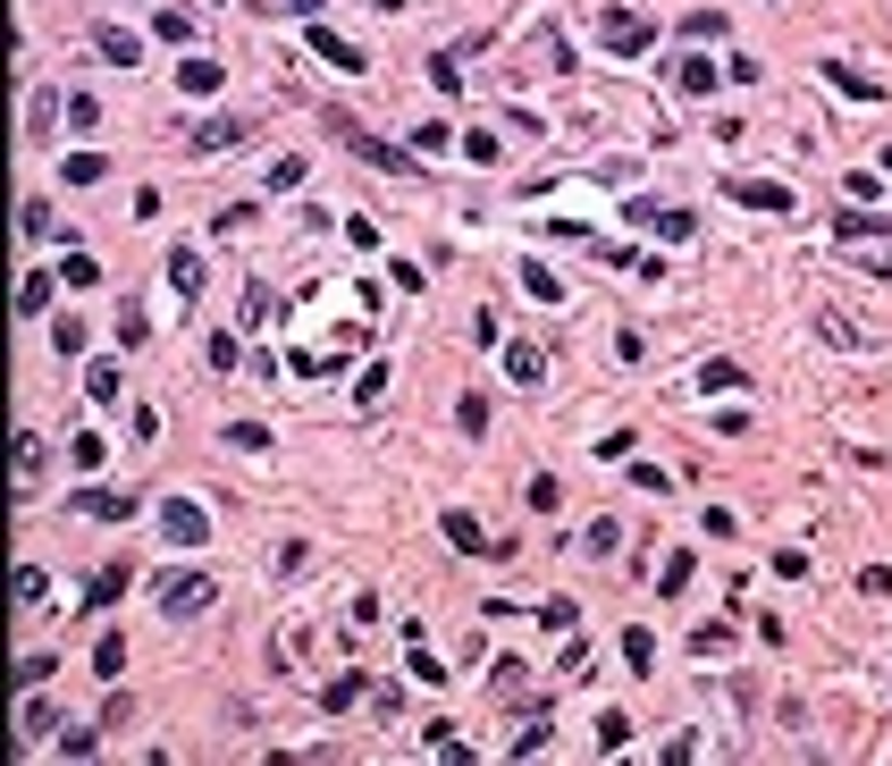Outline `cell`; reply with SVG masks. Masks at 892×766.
Instances as JSON below:
<instances>
[{
	"instance_id": "obj_1",
	"label": "cell",
	"mask_w": 892,
	"mask_h": 766,
	"mask_svg": "<svg viewBox=\"0 0 892 766\" xmlns=\"http://www.w3.org/2000/svg\"><path fill=\"white\" fill-rule=\"evenodd\" d=\"M337 144H346L354 160H371V169H387V177H413V169H430V160H421L413 144H387V135L354 127V119H337Z\"/></svg>"
},
{
	"instance_id": "obj_2",
	"label": "cell",
	"mask_w": 892,
	"mask_h": 766,
	"mask_svg": "<svg viewBox=\"0 0 892 766\" xmlns=\"http://www.w3.org/2000/svg\"><path fill=\"white\" fill-rule=\"evenodd\" d=\"M152 598H160V615H177V623H186V615H202L211 598H220V581H211V573H160Z\"/></svg>"
},
{
	"instance_id": "obj_3",
	"label": "cell",
	"mask_w": 892,
	"mask_h": 766,
	"mask_svg": "<svg viewBox=\"0 0 892 766\" xmlns=\"http://www.w3.org/2000/svg\"><path fill=\"white\" fill-rule=\"evenodd\" d=\"M438 531H446V547H455V556H513V540H488V531H480L463 506H446V514H438Z\"/></svg>"
},
{
	"instance_id": "obj_4",
	"label": "cell",
	"mask_w": 892,
	"mask_h": 766,
	"mask_svg": "<svg viewBox=\"0 0 892 766\" xmlns=\"http://www.w3.org/2000/svg\"><path fill=\"white\" fill-rule=\"evenodd\" d=\"M160 540L169 547H202L211 540V514L194 506V497H169V506H160Z\"/></svg>"
},
{
	"instance_id": "obj_5",
	"label": "cell",
	"mask_w": 892,
	"mask_h": 766,
	"mask_svg": "<svg viewBox=\"0 0 892 766\" xmlns=\"http://www.w3.org/2000/svg\"><path fill=\"white\" fill-rule=\"evenodd\" d=\"M724 194H733L741 211H766V220L800 211V202H792V186H775V177H724Z\"/></svg>"
},
{
	"instance_id": "obj_6",
	"label": "cell",
	"mask_w": 892,
	"mask_h": 766,
	"mask_svg": "<svg viewBox=\"0 0 892 766\" xmlns=\"http://www.w3.org/2000/svg\"><path fill=\"white\" fill-rule=\"evenodd\" d=\"M623 220L666 236V245H691V211H673V202H623Z\"/></svg>"
},
{
	"instance_id": "obj_7",
	"label": "cell",
	"mask_w": 892,
	"mask_h": 766,
	"mask_svg": "<svg viewBox=\"0 0 892 766\" xmlns=\"http://www.w3.org/2000/svg\"><path fill=\"white\" fill-rule=\"evenodd\" d=\"M598 34H606V51H648V42H657V26H648L640 9H606Z\"/></svg>"
},
{
	"instance_id": "obj_8",
	"label": "cell",
	"mask_w": 892,
	"mask_h": 766,
	"mask_svg": "<svg viewBox=\"0 0 892 766\" xmlns=\"http://www.w3.org/2000/svg\"><path fill=\"white\" fill-rule=\"evenodd\" d=\"M245 135H253V127H245L236 110H220V119H202V127H186V144H194V152H236Z\"/></svg>"
},
{
	"instance_id": "obj_9",
	"label": "cell",
	"mask_w": 892,
	"mask_h": 766,
	"mask_svg": "<svg viewBox=\"0 0 892 766\" xmlns=\"http://www.w3.org/2000/svg\"><path fill=\"white\" fill-rule=\"evenodd\" d=\"M506 380L513 387H540L547 380V346H540V337H506Z\"/></svg>"
},
{
	"instance_id": "obj_10",
	"label": "cell",
	"mask_w": 892,
	"mask_h": 766,
	"mask_svg": "<svg viewBox=\"0 0 892 766\" xmlns=\"http://www.w3.org/2000/svg\"><path fill=\"white\" fill-rule=\"evenodd\" d=\"M312 51H320L329 67H354V76L371 67V60H362V42H346V34H337V26H320V17H312Z\"/></svg>"
},
{
	"instance_id": "obj_11",
	"label": "cell",
	"mask_w": 892,
	"mask_h": 766,
	"mask_svg": "<svg viewBox=\"0 0 892 766\" xmlns=\"http://www.w3.org/2000/svg\"><path fill=\"white\" fill-rule=\"evenodd\" d=\"M127 581H135L127 556H119V565H101V573L85 581V607H119V598H127Z\"/></svg>"
},
{
	"instance_id": "obj_12",
	"label": "cell",
	"mask_w": 892,
	"mask_h": 766,
	"mask_svg": "<svg viewBox=\"0 0 892 766\" xmlns=\"http://www.w3.org/2000/svg\"><path fill=\"white\" fill-rule=\"evenodd\" d=\"M817 337H826V346H842V354H859V346H876V337H867L859 320H851V312H833V304H826V312H817Z\"/></svg>"
},
{
	"instance_id": "obj_13",
	"label": "cell",
	"mask_w": 892,
	"mask_h": 766,
	"mask_svg": "<svg viewBox=\"0 0 892 766\" xmlns=\"http://www.w3.org/2000/svg\"><path fill=\"white\" fill-rule=\"evenodd\" d=\"M202 279H211V270H202V254H194V245H177V254H169V287H177V304H194V295H202Z\"/></svg>"
},
{
	"instance_id": "obj_14",
	"label": "cell",
	"mask_w": 892,
	"mask_h": 766,
	"mask_svg": "<svg viewBox=\"0 0 892 766\" xmlns=\"http://www.w3.org/2000/svg\"><path fill=\"white\" fill-rule=\"evenodd\" d=\"M76 514H94V522H135V497H127V489H85Z\"/></svg>"
},
{
	"instance_id": "obj_15",
	"label": "cell",
	"mask_w": 892,
	"mask_h": 766,
	"mask_svg": "<svg viewBox=\"0 0 892 766\" xmlns=\"http://www.w3.org/2000/svg\"><path fill=\"white\" fill-rule=\"evenodd\" d=\"M716 76H724V67H707L699 51H691V42H682V60H673V85H682V94L699 101V94H716Z\"/></svg>"
},
{
	"instance_id": "obj_16",
	"label": "cell",
	"mask_w": 892,
	"mask_h": 766,
	"mask_svg": "<svg viewBox=\"0 0 892 766\" xmlns=\"http://www.w3.org/2000/svg\"><path fill=\"white\" fill-rule=\"evenodd\" d=\"M826 85H833V94H851V101H884V85H876V76H859L851 60H826Z\"/></svg>"
},
{
	"instance_id": "obj_17",
	"label": "cell",
	"mask_w": 892,
	"mask_h": 766,
	"mask_svg": "<svg viewBox=\"0 0 892 766\" xmlns=\"http://www.w3.org/2000/svg\"><path fill=\"white\" fill-rule=\"evenodd\" d=\"M833 236H842V245H867V236H892V220L884 211H833Z\"/></svg>"
},
{
	"instance_id": "obj_18",
	"label": "cell",
	"mask_w": 892,
	"mask_h": 766,
	"mask_svg": "<svg viewBox=\"0 0 892 766\" xmlns=\"http://www.w3.org/2000/svg\"><path fill=\"white\" fill-rule=\"evenodd\" d=\"M51 279H60V270H26V279H17V320L51 312Z\"/></svg>"
},
{
	"instance_id": "obj_19",
	"label": "cell",
	"mask_w": 892,
	"mask_h": 766,
	"mask_svg": "<svg viewBox=\"0 0 892 766\" xmlns=\"http://www.w3.org/2000/svg\"><path fill=\"white\" fill-rule=\"evenodd\" d=\"M60 119H67L60 94H34V101H26V144H51V127H60Z\"/></svg>"
},
{
	"instance_id": "obj_20",
	"label": "cell",
	"mask_w": 892,
	"mask_h": 766,
	"mask_svg": "<svg viewBox=\"0 0 892 766\" xmlns=\"http://www.w3.org/2000/svg\"><path fill=\"white\" fill-rule=\"evenodd\" d=\"M94 51H101L110 67H135V60H144V42H135L127 26H94Z\"/></svg>"
},
{
	"instance_id": "obj_21",
	"label": "cell",
	"mask_w": 892,
	"mask_h": 766,
	"mask_svg": "<svg viewBox=\"0 0 892 766\" xmlns=\"http://www.w3.org/2000/svg\"><path fill=\"white\" fill-rule=\"evenodd\" d=\"M741 380H749V371H741V362H724V354H716V362H699V396H733Z\"/></svg>"
},
{
	"instance_id": "obj_22",
	"label": "cell",
	"mask_w": 892,
	"mask_h": 766,
	"mask_svg": "<svg viewBox=\"0 0 892 766\" xmlns=\"http://www.w3.org/2000/svg\"><path fill=\"white\" fill-rule=\"evenodd\" d=\"M119 346H152V320H144V304H135V295H127V304H119Z\"/></svg>"
},
{
	"instance_id": "obj_23",
	"label": "cell",
	"mask_w": 892,
	"mask_h": 766,
	"mask_svg": "<svg viewBox=\"0 0 892 766\" xmlns=\"http://www.w3.org/2000/svg\"><path fill=\"white\" fill-rule=\"evenodd\" d=\"M405 640H413V682H421V691H438V682H455V674H446L438 657L421 648V623H413V632H405Z\"/></svg>"
},
{
	"instance_id": "obj_24",
	"label": "cell",
	"mask_w": 892,
	"mask_h": 766,
	"mask_svg": "<svg viewBox=\"0 0 892 766\" xmlns=\"http://www.w3.org/2000/svg\"><path fill=\"white\" fill-rule=\"evenodd\" d=\"M220 76H227L220 60H186V67H177V85H186V94H220Z\"/></svg>"
},
{
	"instance_id": "obj_25",
	"label": "cell",
	"mask_w": 892,
	"mask_h": 766,
	"mask_svg": "<svg viewBox=\"0 0 892 766\" xmlns=\"http://www.w3.org/2000/svg\"><path fill=\"white\" fill-rule=\"evenodd\" d=\"M60 177H67V186H101V177H110V160H101V152H67Z\"/></svg>"
},
{
	"instance_id": "obj_26",
	"label": "cell",
	"mask_w": 892,
	"mask_h": 766,
	"mask_svg": "<svg viewBox=\"0 0 892 766\" xmlns=\"http://www.w3.org/2000/svg\"><path fill=\"white\" fill-rule=\"evenodd\" d=\"M17 236H60V211L51 202H17Z\"/></svg>"
},
{
	"instance_id": "obj_27",
	"label": "cell",
	"mask_w": 892,
	"mask_h": 766,
	"mask_svg": "<svg viewBox=\"0 0 892 766\" xmlns=\"http://www.w3.org/2000/svg\"><path fill=\"white\" fill-rule=\"evenodd\" d=\"M455 430H463V438H488V396H455Z\"/></svg>"
},
{
	"instance_id": "obj_28",
	"label": "cell",
	"mask_w": 892,
	"mask_h": 766,
	"mask_svg": "<svg viewBox=\"0 0 892 766\" xmlns=\"http://www.w3.org/2000/svg\"><path fill=\"white\" fill-rule=\"evenodd\" d=\"M94 674H101V682H119V674H127V640H119V632H101V648H94Z\"/></svg>"
},
{
	"instance_id": "obj_29",
	"label": "cell",
	"mask_w": 892,
	"mask_h": 766,
	"mask_svg": "<svg viewBox=\"0 0 892 766\" xmlns=\"http://www.w3.org/2000/svg\"><path fill=\"white\" fill-rule=\"evenodd\" d=\"M42 733H60V707L51 700H34L26 716H17V741H42Z\"/></svg>"
},
{
	"instance_id": "obj_30",
	"label": "cell",
	"mask_w": 892,
	"mask_h": 766,
	"mask_svg": "<svg viewBox=\"0 0 892 766\" xmlns=\"http://www.w3.org/2000/svg\"><path fill=\"white\" fill-rule=\"evenodd\" d=\"M60 279H67V287H76V295H85V287H101V261L85 254V245H76V254L60 261Z\"/></svg>"
},
{
	"instance_id": "obj_31",
	"label": "cell",
	"mask_w": 892,
	"mask_h": 766,
	"mask_svg": "<svg viewBox=\"0 0 892 766\" xmlns=\"http://www.w3.org/2000/svg\"><path fill=\"white\" fill-rule=\"evenodd\" d=\"M51 750H60V758H94L101 733H94V725H60V741H51Z\"/></svg>"
},
{
	"instance_id": "obj_32",
	"label": "cell",
	"mask_w": 892,
	"mask_h": 766,
	"mask_svg": "<svg viewBox=\"0 0 892 766\" xmlns=\"http://www.w3.org/2000/svg\"><path fill=\"white\" fill-rule=\"evenodd\" d=\"M227 447L236 455H270V430H261V421H227Z\"/></svg>"
},
{
	"instance_id": "obj_33",
	"label": "cell",
	"mask_w": 892,
	"mask_h": 766,
	"mask_svg": "<svg viewBox=\"0 0 892 766\" xmlns=\"http://www.w3.org/2000/svg\"><path fill=\"white\" fill-rule=\"evenodd\" d=\"M362 691H371V682H362V674H346V682H329V691H320V707H329V716H346Z\"/></svg>"
},
{
	"instance_id": "obj_34",
	"label": "cell",
	"mask_w": 892,
	"mask_h": 766,
	"mask_svg": "<svg viewBox=\"0 0 892 766\" xmlns=\"http://www.w3.org/2000/svg\"><path fill=\"white\" fill-rule=\"evenodd\" d=\"M9 464H17V480H34V472H42V438H34V430H17V447H9Z\"/></svg>"
},
{
	"instance_id": "obj_35",
	"label": "cell",
	"mask_w": 892,
	"mask_h": 766,
	"mask_svg": "<svg viewBox=\"0 0 892 766\" xmlns=\"http://www.w3.org/2000/svg\"><path fill=\"white\" fill-rule=\"evenodd\" d=\"M446 144H455V127H446V119H430V127H413V152H421V160H438Z\"/></svg>"
},
{
	"instance_id": "obj_36",
	"label": "cell",
	"mask_w": 892,
	"mask_h": 766,
	"mask_svg": "<svg viewBox=\"0 0 892 766\" xmlns=\"http://www.w3.org/2000/svg\"><path fill=\"white\" fill-rule=\"evenodd\" d=\"M85 396L110 405V396H119V362H85Z\"/></svg>"
},
{
	"instance_id": "obj_37",
	"label": "cell",
	"mask_w": 892,
	"mask_h": 766,
	"mask_svg": "<svg viewBox=\"0 0 892 766\" xmlns=\"http://www.w3.org/2000/svg\"><path fill=\"white\" fill-rule=\"evenodd\" d=\"M623 741H632V725L606 707V716H598V750H606V758H623Z\"/></svg>"
},
{
	"instance_id": "obj_38",
	"label": "cell",
	"mask_w": 892,
	"mask_h": 766,
	"mask_svg": "<svg viewBox=\"0 0 892 766\" xmlns=\"http://www.w3.org/2000/svg\"><path fill=\"white\" fill-rule=\"evenodd\" d=\"M724 34V9H691V26H682V42H716Z\"/></svg>"
},
{
	"instance_id": "obj_39",
	"label": "cell",
	"mask_w": 892,
	"mask_h": 766,
	"mask_svg": "<svg viewBox=\"0 0 892 766\" xmlns=\"http://www.w3.org/2000/svg\"><path fill=\"white\" fill-rule=\"evenodd\" d=\"M430 85H438V94H463V60H455V51H438V60H430Z\"/></svg>"
},
{
	"instance_id": "obj_40",
	"label": "cell",
	"mask_w": 892,
	"mask_h": 766,
	"mask_svg": "<svg viewBox=\"0 0 892 766\" xmlns=\"http://www.w3.org/2000/svg\"><path fill=\"white\" fill-rule=\"evenodd\" d=\"M657 590H666V598H682V590H691V547H682V556H666V573H657Z\"/></svg>"
},
{
	"instance_id": "obj_41",
	"label": "cell",
	"mask_w": 892,
	"mask_h": 766,
	"mask_svg": "<svg viewBox=\"0 0 892 766\" xmlns=\"http://www.w3.org/2000/svg\"><path fill=\"white\" fill-rule=\"evenodd\" d=\"M152 34H160V42H194V17H186V9H160Z\"/></svg>"
},
{
	"instance_id": "obj_42",
	"label": "cell",
	"mask_w": 892,
	"mask_h": 766,
	"mask_svg": "<svg viewBox=\"0 0 892 766\" xmlns=\"http://www.w3.org/2000/svg\"><path fill=\"white\" fill-rule=\"evenodd\" d=\"M531 615H540L547 632H573V623H581V607H573V598H547V607H531Z\"/></svg>"
},
{
	"instance_id": "obj_43",
	"label": "cell",
	"mask_w": 892,
	"mask_h": 766,
	"mask_svg": "<svg viewBox=\"0 0 892 766\" xmlns=\"http://www.w3.org/2000/svg\"><path fill=\"white\" fill-rule=\"evenodd\" d=\"M67 127H76V135L101 127V101H94V94H67Z\"/></svg>"
},
{
	"instance_id": "obj_44",
	"label": "cell",
	"mask_w": 892,
	"mask_h": 766,
	"mask_svg": "<svg viewBox=\"0 0 892 766\" xmlns=\"http://www.w3.org/2000/svg\"><path fill=\"white\" fill-rule=\"evenodd\" d=\"M380 396H387V362H371V371L354 380V405H380Z\"/></svg>"
},
{
	"instance_id": "obj_45",
	"label": "cell",
	"mask_w": 892,
	"mask_h": 766,
	"mask_svg": "<svg viewBox=\"0 0 892 766\" xmlns=\"http://www.w3.org/2000/svg\"><path fill=\"white\" fill-rule=\"evenodd\" d=\"M691 648H699V657H724V648H733V623H707V632H691Z\"/></svg>"
},
{
	"instance_id": "obj_46",
	"label": "cell",
	"mask_w": 892,
	"mask_h": 766,
	"mask_svg": "<svg viewBox=\"0 0 892 766\" xmlns=\"http://www.w3.org/2000/svg\"><path fill=\"white\" fill-rule=\"evenodd\" d=\"M202 362H211V371H236V362H245V354H236V337H227V329H220V337H211V346H202Z\"/></svg>"
},
{
	"instance_id": "obj_47",
	"label": "cell",
	"mask_w": 892,
	"mask_h": 766,
	"mask_svg": "<svg viewBox=\"0 0 892 766\" xmlns=\"http://www.w3.org/2000/svg\"><path fill=\"white\" fill-rule=\"evenodd\" d=\"M67 455H76V472H101V455H110V447H101L94 430H76V447H67Z\"/></svg>"
},
{
	"instance_id": "obj_48",
	"label": "cell",
	"mask_w": 892,
	"mask_h": 766,
	"mask_svg": "<svg viewBox=\"0 0 892 766\" xmlns=\"http://www.w3.org/2000/svg\"><path fill=\"white\" fill-rule=\"evenodd\" d=\"M581 547H590V556H615V547H623V522H590V540H581Z\"/></svg>"
},
{
	"instance_id": "obj_49",
	"label": "cell",
	"mask_w": 892,
	"mask_h": 766,
	"mask_svg": "<svg viewBox=\"0 0 892 766\" xmlns=\"http://www.w3.org/2000/svg\"><path fill=\"white\" fill-rule=\"evenodd\" d=\"M51 674H60V666H51V657H17V691H42Z\"/></svg>"
},
{
	"instance_id": "obj_50",
	"label": "cell",
	"mask_w": 892,
	"mask_h": 766,
	"mask_svg": "<svg viewBox=\"0 0 892 766\" xmlns=\"http://www.w3.org/2000/svg\"><path fill=\"white\" fill-rule=\"evenodd\" d=\"M522 287L540 295V304H556V270H540V261H522Z\"/></svg>"
},
{
	"instance_id": "obj_51",
	"label": "cell",
	"mask_w": 892,
	"mask_h": 766,
	"mask_svg": "<svg viewBox=\"0 0 892 766\" xmlns=\"http://www.w3.org/2000/svg\"><path fill=\"white\" fill-rule=\"evenodd\" d=\"M42 590H51V581H42V565H17V607H34Z\"/></svg>"
},
{
	"instance_id": "obj_52",
	"label": "cell",
	"mask_w": 892,
	"mask_h": 766,
	"mask_svg": "<svg viewBox=\"0 0 892 766\" xmlns=\"http://www.w3.org/2000/svg\"><path fill=\"white\" fill-rule=\"evenodd\" d=\"M648 657H657V640H648V632L632 623V632H623V666H648Z\"/></svg>"
},
{
	"instance_id": "obj_53",
	"label": "cell",
	"mask_w": 892,
	"mask_h": 766,
	"mask_svg": "<svg viewBox=\"0 0 892 766\" xmlns=\"http://www.w3.org/2000/svg\"><path fill=\"white\" fill-rule=\"evenodd\" d=\"M859 590H867V598H892V565H867V573H859Z\"/></svg>"
},
{
	"instance_id": "obj_54",
	"label": "cell",
	"mask_w": 892,
	"mask_h": 766,
	"mask_svg": "<svg viewBox=\"0 0 892 766\" xmlns=\"http://www.w3.org/2000/svg\"><path fill=\"white\" fill-rule=\"evenodd\" d=\"M278 9H295V17H303V26H312L320 9H329V0H278Z\"/></svg>"
}]
</instances>
